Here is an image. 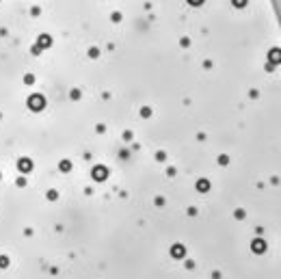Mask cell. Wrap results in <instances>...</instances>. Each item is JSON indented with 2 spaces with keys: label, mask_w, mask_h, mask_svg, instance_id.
Segmentation results:
<instances>
[{
  "label": "cell",
  "mask_w": 281,
  "mask_h": 279,
  "mask_svg": "<svg viewBox=\"0 0 281 279\" xmlns=\"http://www.w3.org/2000/svg\"><path fill=\"white\" fill-rule=\"evenodd\" d=\"M253 249H255V251H264V245H262V242H259V240H257V242H255V245H253Z\"/></svg>",
  "instance_id": "obj_1"
}]
</instances>
